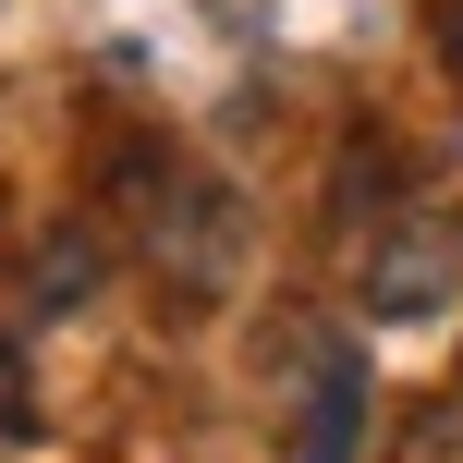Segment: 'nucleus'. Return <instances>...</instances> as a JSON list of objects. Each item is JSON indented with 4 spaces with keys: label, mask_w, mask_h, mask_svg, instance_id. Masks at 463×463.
I'll use <instances>...</instances> for the list:
<instances>
[{
    "label": "nucleus",
    "mask_w": 463,
    "mask_h": 463,
    "mask_svg": "<svg viewBox=\"0 0 463 463\" xmlns=\"http://www.w3.org/2000/svg\"><path fill=\"white\" fill-rule=\"evenodd\" d=\"M110 208H122L135 269L159 280L171 305L232 293V269H244V208H232V184H220L208 159H184V146H135V159L110 171Z\"/></svg>",
    "instance_id": "nucleus-1"
},
{
    "label": "nucleus",
    "mask_w": 463,
    "mask_h": 463,
    "mask_svg": "<svg viewBox=\"0 0 463 463\" xmlns=\"http://www.w3.org/2000/svg\"><path fill=\"white\" fill-rule=\"evenodd\" d=\"M354 305H366L378 329H427L463 305V220L451 208H391L366 220V244H354Z\"/></svg>",
    "instance_id": "nucleus-2"
},
{
    "label": "nucleus",
    "mask_w": 463,
    "mask_h": 463,
    "mask_svg": "<svg viewBox=\"0 0 463 463\" xmlns=\"http://www.w3.org/2000/svg\"><path fill=\"white\" fill-rule=\"evenodd\" d=\"M280 463H366V354H354L342 329H305V354H293Z\"/></svg>",
    "instance_id": "nucleus-3"
},
{
    "label": "nucleus",
    "mask_w": 463,
    "mask_h": 463,
    "mask_svg": "<svg viewBox=\"0 0 463 463\" xmlns=\"http://www.w3.org/2000/svg\"><path fill=\"white\" fill-rule=\"evenodd\" d=\"M378 463H463V391H427L415 415L391 427V451Z\"/></svg>",
    "instance_id": "nucleus-4"
},
{
    "label": "nucleus",
    "mask_w": 463,
    "mask_h": 463,
    "mask_svg": "<svg viewBox=\"0 0 463 463\" xmlns=\"http://www.w3.org/2000/svg\"><path fill=\"white\" fill-rule=\"evenodd\" d=\"M13 451H37V366L0 342V463H13Z\"/></svg>",
    "instance_id": "nucleus-5"
},
{
    "label": "nucleus",
    "mask_w": 463,
    "mask_h": 463,
    "mask_svg": "<svg viewBox=\"0 0 463 463\" xmlns=\"http://www.w3.org/2000/svg\"><path fill=\"white\" fill-rule=\"evenodd\" d=\"M439 61H451V86H463V0H439Z\"/></svg>",
    "instance_id": "nucleus-6"
}]
</instances>
